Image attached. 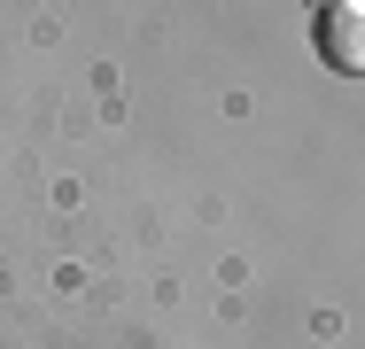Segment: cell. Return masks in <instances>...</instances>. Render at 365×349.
<instances>
[{"label": "cell", "mask_w": 365, "mask_h": 349, "mask_svg": "<svg viewBox=\"0 0 365 349\" xmlns=\"http://www.w3.org/2000/svg\"><path fill=\"white\" fill-rule=\"evenodd\" d=\"M319 63L358 78L365 70V0H327L319 8Z\"/></svg>", "instance_id": "obj_1"}]
</instances>
